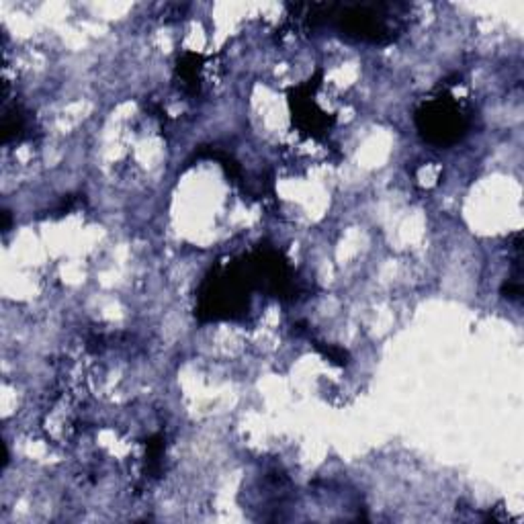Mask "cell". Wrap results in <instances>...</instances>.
<instances>
[{"mask_svg": "<svg viewBox=\"0 0 524 524\" xmlns=\"http://www.w3.org/2000/svg\"><path fill=\"white\" fill-rule=\"evenodd\" d=\"M254 289L256 285L246 258L215 264L201 285L195 315L203 322L237 319L248 312V295Z\"/></svg>", "mask_w": 524, "mask_h": 524, "instance_id": "obj_1", "label": "cell"}, {"mask_svg": "<svg viewBox=\"0 0 524 524\" xmlns=\"http://www.w3.org/2000/svg\"><path fill=\"white\" fill-rule=\"evenodd\" d=\"M420 135L432 146H453L469 130V115L448 92L422 103L414 115Z\"/></svg>", "mask_w": 524, "mask_h": 524, "instance_id": "obj_2", "label": "cell"}, {"mask_svg": "<svg viewBox=\"0 0 524 524\" xmlns=\"http://www.w3.org/2000/svg\"><path fill=\"white\" fill-rule=\"evenodd\" d=\"M322 72L315 74L314 80H308L299 84L297 88H291L289 92V103L293 111V123L312 137H322L332 125V117H328L319 106L314 103V90L319 86Z\"/></svg>", "mask_w": 524, "mask_h": 524, "instance_id": "obj_3", "label": "cell"}, {"mask_svg": "<svg viewBox=\"0 0 524 524\" xmlns=\"http://www.w3.org/2000/svg\"><path fill=\"white\" fill-rule=\"evenodd\" d=\"M201 68H203V55H199V53L184 52L179 57L177 78L181 80V86H183L184 92H188V95H197L199 92V88H201V82H199Z\"/></svg>", "mask_w": 524, "mask_h": 524, "instance_id": "obj_4", "label": "cell"}, {"mask_svg": "<svg viewBox=\"0 0 524 524\" xmlns=\"http://www.w3.org/2000/svg\"><path fill=\"white\" fill-rule=\"evenodd\" d=\"M27 130V119L25 115L21 113L19 106L11 109L4 113V123H2V131H4V142L17 139L23 135V131Z\"/></svg>", "mask_w": 524, "mask_h": 524, "instance_id": "obj_5", "label": "cell"}, {"mask_svg": "<svg viewBox=\"0 0 524 524\" xmlns=\"http://www.w3.org/2000/svg\"><path fill=\"white\" fill-rule=\"evenodd\" d=\"M315 350L326 359V361H330L332 365H336V367H346L348 365V361H350V354H348V350H344L340 346H334V344H324V342H314Z\"/></svg>", "mask_w": 524, "mask_h": 524, "instance_id": "obj_6", "label": "cell"}, {"mask_svg": "<svg viewBox=\"0 0 524 524\" xmlns=\"http://www.w3.org/2000/svg\"><path fill=\"white\" fill-rule=\"evenodd\" d=\"M148 453H146V463H148V471L152 475H156L160 471V461H162V455H164V439L160 434H154L150 436L148 441Z\"/></svg>", "mask_w": 524, "mask_h": 524, "instance_id": "obj_7", "label": "cell"}, {"mask_svg": "<svg viewBox=\"0 0 524 524\" xmlns=\"http://www.w3.org/2000/svg\"><path fill=\"white\" fill-rule=\"evenodd\" d=\"M502 295L508 297V299H514V301L520 299V295H523V285H520V281H518V279H512V281L504 283Z\"/></svg>", "mask_w": 524, "mask_h": 524, "instance_id": "obj_8", "label": "cell"}, {"mask_svg": "<svg viewBox=\"0 0 524 524\" xmlns=\"http://www.w3.org/2000/svg\"><path fill=\"white\" fill-rule=\"evenodd\" d=\"M8 228H11V213L4 209L2 211V232H8Z\"/></svg>", "mask_w": 524, "mask_h": 524, "instance_id": "obj_9", "label": "cell"}]
</instances>
